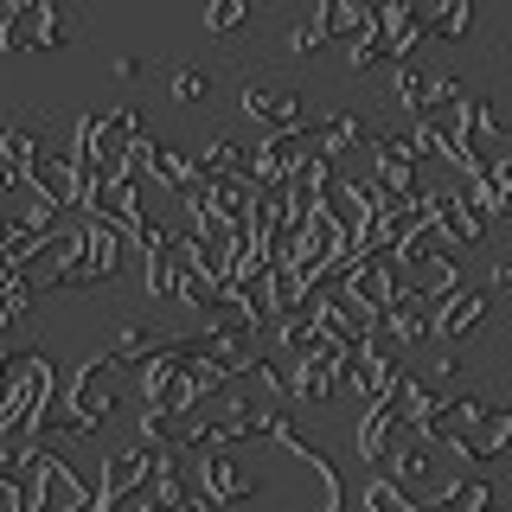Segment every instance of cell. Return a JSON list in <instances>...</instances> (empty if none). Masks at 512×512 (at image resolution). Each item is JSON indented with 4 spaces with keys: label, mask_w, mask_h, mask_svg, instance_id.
<instances>
[{
    "label": "cell",
    "mask_w": 512,
    "mask_h": 512,
    "mask_svg": "<svg viewBox=\"0 0 512 512\" xmlns=\"http://www.w3.org/2000/svg\"><path fill=\"white\" fill-rule=\"evenodd\" d=\"M32 301H39V295H32L26 282H0V333H7V327H20V320L32 314Z\"/></svg>",
    "instance_id": "83f0119b"
},
{
    "label": "cell",
    "mask_w": 512,
    "mask_h": 512,
    "mask_svg": "<svg viewBox=\"0 0 512 512\" xmlns=\"http://www.w3.org/2000/svg\"><path fill=\"white\" fill-rule=\"evenodd\" d=\"M436 474V442L423 436V429H404V436L391 442V455H384V480H391L397 493H410L416 480H429ZM416 500V493H410Z\"/></svg>",
    "instance_id": "5bb4252c"
},
{
    "label": "cell",
    "mask_w": 512,
    "mask_h": 512,
    "mask_svg": "<svg viewBox=\"0 0 512 512\" xmlns=\"http://www.w3.org/2000/svg\"><path fill=\"white\" fill-rule=\"evenodd\" d=\"M320 154V135L314 128H288V135H263L250 148V186H263V192H282L288 180H295L301 167Z\"/></svg>",
    "instance_id": "5b68a950"
},
{
    "label": "cell",
    "mask_w": 512,
    "mask_h": 512,
    "mask_svg": "<svg viewBox=\"0 0 512 512\" xmlns=\"http://www.w3.org/2000/svg\"><path fill=\"white\" fill-rule=\"evenodd\" d=\"M474 26V0H436L423 7V39H468Z\"/></svg>",
    "instance_id": "44dd1931"
},
{
    "label": "cell",
    "mask_w": 512,
    "mask_h": 512,
    "mask_svg": "<svg viewBox=\"0 0 512 512\" xmlns=\"http://www.w3.org/2000/svg\"><path fill=\"white\" fill-rule=\"evenodd\" d=\"M32 154H45L39 128H0V160H7V167H26Z\"/></svg>",
    "instance_id": "484cf974"
},
{
    "label": "cell",
    "mask_w": 512,
    "mask_h": 512,
    "mask_svg": "<svg viewBox=\"0 0 512 512\" xmlns=\"http://www.w3.org/2000/svg\"><path fill=\"white\" fill-rule=\"evenodd\" d=\"M487 308H493L487 288H455L448 301H436V320H429V333H436V340H448V346H461L468 333L487 327Z\"/></svg>",
    "instance_id": "4fadbf2b"
},
{
    "label": "cell",
    "mask_w": 512,
    "mask_h": 512,
    "mask_svg": "<svg viewBox=\"0 0 512 512\" xmlns=\"http://www.w3.org/2000/svg\"><path fill=\"white\" fill-rule=\"evenodd\" d=\"M71 39H77L71 13H64L58 0H39V39H32V52H64Z\"/></svg>",
    "instance_id": "603a6c76"
},
{
    "label": "cell",
    "mask_w": 512,
    "mask_h": 512,
    "mask_svg": "<svg viewBox=\"0 0 512 512\" xmlns=\"http://www.w3.org/2000/svg\"><path fill=\"white\" fill-rule=\"evenodd\" d=\"M109 71H116V84H141V77H148V58H135V52H122L116 64H109Z\"/></svg>",
    "instance_id": "1f68e13d"
},
{
    "label": "cell",
    "mask_w": 512,
    "mask_h": 512,
    "mask_svg": "<svg viewBox=\"0 0 512 512\" xmlns=\"http://www.w3.org/2000/svg\"><path fill=\"white\" fill-rule=\"evenodd\" d=\"M423 506H436V512H500V487H493L487 474H461V480H448L436 500H423Z\"/></svg>",
    "instance_id": "2e32d148"
},
{
    "label": "cell",
    "mask_w": 512,
    "mask_h": 512,
    "mask_svg": "<svg viewBox=\"0 0 512 512\" xmlns=\"http://www.w3.org/2000/svg\"><path fill=\"white\" fill-rule=\"evenodd\" d=\"M148 295L154 301L173 295V256H148Z\"/></svg>",
    "instance_id": "4dcf8cb0"
},
{
    "label": "cell",
    "mask_w": 512,
    "mask_h": 512,
    "mask_svg": "<svg viewBox=\"0 0 512 512\" xmlns=\"http://www.w3.org/2000/svg\"><path fill=\"white\" fill-rule=\"evenodd\" d=\"M160 340H167V333H160L154 320H128L116 340H109V365H116V372H141V359H148Z\"/></svg>",
    "instance_id": "d6986e66"
},
{
    "label": "cell",
    "mask_w": 512,
    "mask_h": 512,
    "mask_svg": "<svg viewBox=\"0 0 512 512\" xmlns=\"http://www.w3.org/2000/svg\"><path fill=\"white\" fill-rule=\"evenodd\" d=\"M391 103H404L410 116L429 103V71H423L416 58H397V64H391Z\"/></svg>",
    "instance_id": "7402d4cb"
},
{
    "label": "cell",
    "mask_w": 512,
    "mask_h": 512,
    "mask_svg": "<svg viewBox=\"0 0 512 512\" xmlns=\"http://www.w3.org/2000/svg\"><path fill=\"white\" fill-rule=\"evenodd\" d=\"M512 282V263H506V256H493V263H487V288H506Z\"/></svg>",
    "instance_id": "d6a6232c"
},
{
    "label": "cell",
    "mask_w": 512,
    "mask_h": 512,
    "mask_svg": "<svg viewBox=\"0 0 512 512\" xmlns=\"http://www.w3.org/2000/svg\"><path fill=\"white\" fill-rule=\"evenodd\" d=\"M7 192H20V167H7V160H0V199H7Z\"/></svg>",
    "instance_id": "836d02e7"
},
{
    "label": "cell",
    "mask_w": 512,
    "mask_h": 512,
    "mask_svg": "<svg viewBox=\"0 0 512 512\" xmlns=\"http://www.w3.org/2000/svg\"><path fill=\"white\" fill-rule=\"evenodd\" d=\"M148 474H154V448H148V442H128V448H116V455L103 461V480L90 487V506H96V512H109V506L135 500V493L148 487Z\"/></svg>",
    "instance_id": "9c48e42d"
},
{
    "label": "cell",
    "mask_w": 512,
    "mask_h": 512,
    "mask_svg": "<svg viewBox=\"0 0 512 512\" xmlns=\"http://www.w3.org/2000/svg\"><path fill=\"white\" fill-rule=\"evenodd\" d=\"M237 109L263 128V135H288V128H308V96L295 84H244Z\"/></svg>",
    "instance_id": "ba28073f"
},
{
    "label": "cell",
    "mask_w": 512,
    "mask_h": 512,
    "mask_svg": "<svg viewBox=\"0 0 512 512\" xmlns=\"http://www.w3.org/2000/svg\"><path fill=\"white\" fill-rule=\"evenodd\" d=\"M391 276H397V295H410V301H448L455 288H468L461 282V256H448V250H436V256H410V263H391Z\"/></svg>",
    "instance_id": "30bf717a"
},
{
    "label": "cell",
    "mask_w": 512,
    "mask_h": 512,
    "mask_svg": "<svg viewBox=\"0 0 512 512\" xmlns=\"http://www.w3.org/2000/svg\"><path fill=\"white\" fill-rule=\"evenodd\" d=\"M397 436H404V416H397V397H372V404L359 410V461H384Z\"/></svg>",
    "instance_id": "9a60e30c"
},
{
    "label": "cell",
    "mask_w": 512,
    "mask_h": 512,
    "mask_svg": "<svg viewBox=\"0 0 512 512\" xmlns=\"http://www.w3.org/2000/svg\"><path fill=\"white\" fill-rule=\"evenodd\" d=\"M58 397V365L39 346H0V442H20L26 423Z\"/></svg>",
    "instance_id": "6da1fadb"
},
{
    "label": "cell",
    "mask_w": 512,
    "mask_h": 512,
    "mask_svg": "<svg viewBox=\"0 0 512 512\" xmlns=\"http://www.w3.org/2000/svg\"><path fill=\"white\" fill-rule=\"evenodd\" d=\"M372 192H384V199H423V154L410 148V135L372 141Z\"/></svg>",
    "instance_id": "8992f818"
},
{
    "label": "cell",
    "mask_w": 512,
    "mask_h": 512,
    "mask_svg": "<svg viewBox=\"0 0 512 512\" xmlns=\"http://www.w3.org/2000/svg\"><path fill=\"white\" fill-rule=\"evenodd\" d=\"M320 52H327V39H320L314 20H301L295 32H288V58H320Z\"/></svg>",
    "instance_id": "f546056e"
},
{
    "label": "cell",
    "mask_w": 512,
    "mask_h": 512,
    "mask_svg": "<svg viewBox=\"0 0 512 512\" xmlns=\"http://www.w3.org/2000/svg\"><path fill=\"white\" fill-rule=\"evenodd\" d=\"M429 442L461 455V461H493L512 442V410L487 404V397H448L436 429H429Z\"/></svg>",
    "instance_id": "7a4b0ae2"
},
{
    "label": "cell",
    "mask_w": 512,
    "mask_h": 512,
    "mask_svg": "<svg viewBox=\"0 0 512 512\" xmlns=\"http://www.w3.org/2000/svg\"><path fill=\"white\" fill-rule=\"evenodd\" d=\"M423 199H429V224H436V237H442V250H448V256L487 244L493 224L468 205V192H423Z\"/></svg>",
    "instance_id": "8fae6325"
},
{
    "label": "cell",
    "mask_w": 512,
    "mask_h": 512,
    "mask_svg": "<svg viewBox=\"0 0 512 512\" xmlns=\"http://www.w3.org/2000/svg\"><path fill=\"white\" fill-rule=\"evenodd\" d=\"M359 506H365V512H416V500H410V493H397V487H391L384 474H378V480H365Z\"/></svg>",
    "instance_id": "4316f807"
},
{
    "label": "cell",
    "mask_w": 512,
    "mask_h": 512,
    "mask_svg": "<svg viewBox=\"0 0 512 512\" xmlns=\"http://www.w3.org/2000/svg\"><path fill=\"white\" fill-rule=\"evenodd\" d=\"M0 20H7V0H0Z\"/></svg>",
    "instance_id": "e575fe53"
},
{
    "label": "cell",
    "mask_w": 512,
    "mask_h": 512,
    "mask_svg": "<svg viewBox=\"0 0 512 512\" xmlns=\"http://www.w3.org/2000/svg\"><path fill=\"white\" fill-rule=\"evenodd\" d=\"M314 26H320V39H340V45H352L365 26H372V7H352V0H327V7H314Z\"/></svg>",
    "instance_id": "ffe728a7"
},
{
    "label": "cell",
    "mask_w": 512,
    "mask_h": 512,
    "mask_svg": "<svg viewBox=\"0 0 512 512\" xmlns=\"http://www.w3.org/2000/svg\"><path fill=\"white\" fill-rule=\"evenodd\" d=\"M192 160H199V180H244L250 173V148L237 135H212L205 148H192Z\"/></svg>",
    "instance_id": "e0dca14e"
},
{
    "label": "cell",
    "mask_w": 512,
    "mask_h": 512,
    "mask_svg": "<svg viewBox=\"0 0 512 512\" xmlns=\"http://www.w3.org/2000/svg\"><path fill=\"white\" fill-rule=\"evenodd\" d=\"M77 512H96V506H77Z\"/></svg>",
    "instance_id": "d590c367"
},
{
    "label": "cell",
    "mask_w": 512,
    "mask_h": 512,
    "mask_svg": "<svg viewBox=\"0 0 512 512\" xmlns=\"http://www.w3.org/2000/svg\"><path fill=\"white\" fill-rule=\"evenodd\" d=\"M167 96H173V103H205V96H212V71H205V64H180V71H173L167 77Z\"/></svg>",
    "instance_id": "cb8c5ba5"
},
{
    "label": "cell",
    "mask_w": 512,
    "mask_h": 512,
    "mask_svg": "<svg viewBox=\"0 0 512 512\" xmlns=\"http://www.w3.org/2000/svg\"><path fill=\"white\" fill-rule=\"evenodd\" d=\"M314 135H320V154L333 160V154H346V148H372L378 128H372V116H359V109H340V116H327Z\"/></svg>",
    "instance_id": "ac0fdd59"
},
{
    "label": "cell",
    "mask_w": 512,
    "mask_h": 512,
    "mask_svg": "<svg viewBox=\"0 0 512 512\" xmlns=\"http://www.w3.org/2000/svg\"><path fill=\"white\" fill-rule=\"evenodd\" d=\"M20 186L39 205H58V212H71V205H77V167L64 154H32L26 167H20Z\"/></svg>",
    "instance_id": "7c38bea8"
},
{
    "label": "cell",
    "mask_w": 512,
    "mask_h": 512,
    "mask_svg": "<svg viewBox=\"0 0 512 512\" xmlns=\"http://www.w3.org/2000/svg\"><path fill=\"white\" fill-rule=\"evenodd\" d=\"M199 493L224 512H244V506H256V493H269V480L244 468L237 455H199Z\"/></svg>",
    "instance_id": "52a82bcc"
},
{
    "label": "cell",
    "mask_w": 512,
    "mask_h": 512,
    "mask_svg": "<svg viewBox=\"0 0 512 512\" xmlns=\"http://www.w3.org/2000/svg\"><path fill=\"white\" fill-rule=\"evenodd\" d=\"M122 256H128V237L116 231V224L84 218V224H77V250H71V263H64L58 288H96V282H109L122 269ZM58 288H52V295H58Z\"/></svg>",
    "instance_id": "3957f363"
},
{
    "label": "cell",
    "mask_w": 512,
    "mask_h": 512,
    "mask_svg": "<svg viewBox=\"0 0 512 512\" xmlns=\"http://www.w3.org/2000/svg\"><path fill=\"white\" fill-rule=\"evenodd\" d=\"M58 404L71 410V423L84 429V436H96V429L116 416V365H109V352H96V359L77 365V378L64 384Z\"/></svg>",
    "instance_id": "277c9868"
},
{
    "label": "cell",
    "mask_w": 512,
    "mask_h": 512,
    "mask_svg": "<svg viewBox=\"0 0 512 512\" xmlns=\"http://www.w3.org/2000/svg\"><path fill=\"white\" fill-rule=\"evenodd\" d=\"M244 20H250L244 0H212V7H205V32H237Z\"/></svg>",
    "instance_id": "f1b7e54d"
},
{
    "label": "cell",
    "mask_w": 512,
    "mask_h": 512,
    "mask_svg": "<svg viewBox=\"0 0 512 512\" xmlns=\"http://www.w3.org/2000/svg\"><path fill=\"white\" fill-rule=\"evenodd\" d=\"M269 327H276L282 359H301V352L314 346V320H308V308H301V314H282V320H269Z\"/></svg>",
    "instance_id": "d4e9b609"
}]
</instances>
